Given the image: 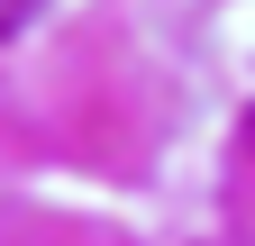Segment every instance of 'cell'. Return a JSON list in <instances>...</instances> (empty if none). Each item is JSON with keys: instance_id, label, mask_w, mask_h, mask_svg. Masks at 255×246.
Here are the masks:
<instances>
[{"instance_id": "6da1fadb", "label": "cell", "mask_w": 255, "mask_h": 246, "mask_svg": "<svg viewBox=\"0 0 255 246\" xmlns=\"http://www.w3.org/2000/svg\"><path fill=\"white\" fill-rule=\"evenodd\" d=\"M18 18H27V0H0V37H9V27H18Z\"/></svg>"}, {"instance_id": "7a4b0ae2", "label": "cell", "mask_w": 255, "mask_h": 246, "mask_svg": "<svg viewBox=\"0 0 255 246\" xmlns=\"http://www.w3.org/2000/svg\"><path fill=\"white\" fill-rule=\"evenodd\" d=\"M246 146H255V110H246Z\"/></svg>"}]
</instances>
